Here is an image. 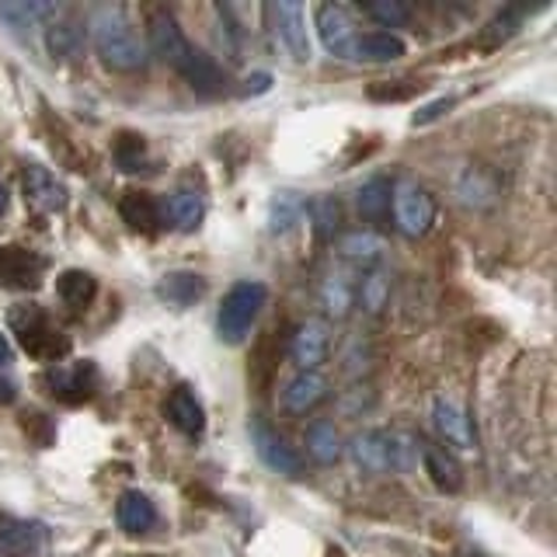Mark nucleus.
I'll use <instances>...</instances> for the list:
<instances>
[{
  "label": "nucleus",
  "mask_w": 557,
  "mask_h": 557,
  "mask_svg": "<svg viewBox=\"0 0 557 557\" xmlns=\"http://www.w3.org/2000/svg\"><path fill=\"white\" fill-rule=\"evenodd\" d=\"M91 42L104 66L119 70V74H133V70L147 66V42L126 17L122 8H101L91 17Z\"/></svg>",
  "instance_id": "1"
},
{
  "label": "nucleus",
  "mask_w": 557,
  "mask_h": 557,
  "mask_svg": "<svg viewBox=\"0 0 557 557\" xmlns=\"http://www.w3.org/2000/svg\"><path fill=\"white\" fill-rule=\"evenodd\" d=\"M348 457L362 474H405L422 457V443L387 429H362L348 443Z\"/></svg>",
  "instance_id": "2"
},
{
  "label": "nucleus",
  "mask_w": 557,
  "mask_h": 557,
  "mask_svg": "<svg viewBox=\"0 0 557 557\" xmlns=\"http://www.w3.org/2000/svg\"><path fill=\"white\" fill-rule=\"evenodd\" d=\"M8 324L22 342V348L39 362H60L70 352V338L63 335L60 327H52L49 313L39 304H17L8 313Z\"/></svg>",
  "instance_id": "3"
},
{
  "label": "nucleus",
  "mask_w": 557,
  "mask_h": 557,
  "mask_svg": "<svg viewBox=\"0 0 557 557\" xmlns=\"http://www.w3.org/2000/svg\"><path fill=\"white\" fill-rule=\"evenodd\" d=\"M265 296H269V289L261 283H255V278H240V283H234L231 289H226L220 313H216L220 342L240 345L244 338H248L261 307H265Z\"/></svg>",
  "instance_id": "4"
},
{
  "label": "nucleus",
  "mask_w": 557,
  "mask_h": 557,
  "mask_svg": "<svg viewBox=\"0 0 557 557\" xmlns=\"http://www.w3.org/2000/svg\"><path fill=\"white\" fill-rule=\"evenodd\" d=\"M391 216H394L397 234L418 240V237H425L435 223V199L418 182L397 178L391 185Z\"/></svg>",
  "instance_id": "5"
},
{
  "label": "nucleus",
  "mask_w": 557,
  "mask_h": 557,
  "mask_svg": "<svg viewBox=\"0 0 557 557\" xmlns=\"http://www.w3.org/2000/svg\"><path fill=\"white\" fill-rule=\"evenodd\" d=\"M251 443H255V453L261 457V463H265L269 470H275V474L283 478H304V457L300 449L289 446V440L278 429H272L265 418L255 414L251 418Z\"/></svg>",
  "instance_id": "6"
},
{
  "label": "nucleus",
  "mask_w": 557,
  "mask_h": 557,
  "mask_svg": "<svg viewBox=\"0 0 557 557\" xmlns=\"http://www.w3.org/2000/svg\"><path fill=\"white\" fill-rule=\"evenodd\" d=\"M42 383L52 397L66 400V405H81V400L95 394L98 370L95 362H52L42 373Z\"/></svg>",
  "instance_id": "7"
},
{
  "label": "nucleus",
  "mask_w": 557,
  "mask_h": 557,
  "mask_svg": "<svg viewBox=\"0 0 557 557\" xmlns=\"http://www.w3.org/2000/svg\"><path fill=\"white\" fill-rule=\"evenodd\" d=\"M147 52H153V57L168 63L171 70H182L191 52H196V46L185 39V32L168 11H157L147 25Z\"/></svg>",
  "instance_id": "8"
},
{
  "label": "nucleus",
  "mask_w": 557,
  "mask_h": 557,
  "mask_svg": "<svg viewBox=\"0 0 557 557\" xmlns=\"http://www.w3.org/2000/svg\"><path fill=\"white\" fill-rule=\"evenodd\" d=\"M265 14L272 17V25L278 32V39L289 49V57L296 63L310 60V35H307V14L296 0H278V4H269Z\"/></svg>",
  "instance_id": "9"
},
{
  "label": "nucleus",
  "mask_w": 557,
  "mask_h": 557,
  "mask_svg": "<svg viewBox=\"0 0 557 557\" xmlns=\"http://www.w3.org/2000/svg\"><path fill=\"white\" fill-rule=\"evenodd\" d=\"M42 272H46L42 255L17 248V244L0 248V286L4 289H35L42 283Z\"/></svg>",
  "instance_id": "10"
},
{
  "label": "nucleus",
  "mask_w": 557,
  "mask_h": 557,
  "mask_svg": "<svg viewBox=\"0 0 557 557\" xmlns=\"http://www.w3.org/2000/svg\"><path fill=\"white\" fill-rule=\"evenodd\" d=\"M22 185H25V202L35 209V213L52 216V213H63V209H66V188L49 168L28 164Z\"/></svg>",
  "instance_id": "11"
},
{
  "label": "nucleus",
  "mask_w": 557,
  "mask_h": 557,
  "mask_svg": "<svg viewBox=\"0 0 557 557\" xmlns=\"http://www.w3.org/2000/svg\"><path fill=\"white\" fill-rule=\"evenodd\" d=\"M318 35L324 49L331 57L338 60H352V46H356V25H352V14H348L342 4H321L318 8Z\"/></svg>",
  "instance_id": "12"
},
{
  "label": "nucleus",
  "mask_w": 557,
  "mask_h": 557,
  "mask_svg": "<svg viewBox=\"0 0 557 557\" xmlns=\"http://www.w3.org/2000/svg\"><path fill=\"white\" fill-rule=\"evenodd\" d=\"M327 348H331L327 324L310 318V321H304L300 327L293 331V338H289V359L296 362V370H300V373H313L327 359Z\"/></svg>",
  "instance_id": "13"
},
{
  "label": "nucleus",
  "mask_w": 557,
  "mask_h": 557,
  "mask_svg": "<svg viewBox=\"0 0 557 557\" xmlns=\"http://www.w3.org/2000/svg\"><path fill=\"white\" fill-rule=\"evenodd\" d=\"M46 547V530L39 522L4 519L0 522V557H39Z\"/></svg>",
  "instance_id": "14"
},
{
  "label": "nucleus",
  "mask_w": 557,
  "mask_h": 557,
  "mask_svg": "<svg viewBox=\"0 0 557 557\" xmlns=\"http://www.w3.org/2000/svg\"><path fill=\"white\" fill-rule=\"evenodd\" d=\"M435 429L446 440V446L460 449V453H474L478 440H474V425H470V418L460 405H453V400H435Z\"/></svg>",
  "instance_id": "15"
},
{
  "label": "nucleus",
  "mask_w": 557,
  "mask_h": 557,
  "mask_svg": "<svg viewBox=\"0 0 557 557\" xmlns=\"http://www.w3.org/2000/svg\"><path fill=\"white\" fill-rule=\"evenodd\" d=\"M457 196L470 209H492L498 202V196H502L495 171L492 168H481V164H470L460 174V182H457Z\"/></svg>",
  "instance_id": "16"
},
{
  "label": "nucleus",
  "mask_w": 557,
  "mask_h": 557,
  "mask_svg": "<svg viewBox=\"0 0 557 557\" xmlns=\"http://www.w3.org/2000/svg\"><path fill=\"white\" fill-rule=\"evenodd\" d=\"M335 251L348 261V265H356L359 272H366V269H380L387 244H383V237L373 234V231H352V234L338 237Z\"/></svg>",
  "instance_id": "17"
},
{
  "label": "nucleus",
  "mask_w": 557,
  "mask_h": 557,
  "mask_svg": "<svg viewBox=\"0 0 557 557\" xmlns=\"http://www.w3.org/2000/svg\"><path fill=\"white\" fill-rule=\"evenodd\" d=\"M327 397V380L313 370V373H296L289 383H286V391H283V408L289 414H307L321 405V400Z\"/></svg>",
  "instance_id": "18"
},
{
  "label": "nucleus",
  "mask_w": 557,
  "mask_h": 557,
  "mask_svg": "<svg viewBox=\"0 0 557 557\" xmlns=\"http://www.w3.org/2000/svg\"><path fill=\"white\" fill-rule=\"evenodd\" d=\"M119 216L139 234H157L164 226L161 202L147 196V191H126V196L119 199Z\"/></svg>",
  "instance_id": "19"
},
{
  "label": "nucleus",
  "mask_w": 557,
  "mask_h": 557,
  "mask_svg": "<svg viewBox=\"0 0 557 557\" xmlns=\"http://www.w3.org/2000/svg\"><path fill=\"white\" fill-rule=\"evenodd\" d=\"M161 213H164V223L171 220L174 231L191 234V231H199V223H202V216H206V206H202V196H199V191L178 188V191H171V196L161 202Z\"/></svg>",
  "instance_id": "20"
},
{
  "label": "nucleus",
  "mask_w": 557,
  "mask_h": 557,
  "mask_svg": "<svg viewBox=\"0 0 557 557\" xmlns=\"http://www.w3.org/2000/svg\"><path fill=\"white\" fill-rule=\"evenodd\" d=\"M422 463H425V474L432 478V484L440 487V492H460L463 487V470L446 446L422 443Z\"/></svg>",
  "instance_id": "21"
},
{
  "label": "nucleus",
  "mask_w": 557,
  "mask_h": 557,
  "mask_svg": "<svg viewBox=\"0 0 557 557\" xmlns=\"http://www.w3.org/2000/svg\"><path fill=\"white\" fill-rule=\"evenodd\" d=\"M168 418L171 425L178 429L182 435H188V440H199L202 429H206V411L199 405V397L191 394L188 387H178L171 397H168Z\"/></svg>",
  "instance_id": "22"
},
{
  "label": "nucleus",
  "mask_w": 557,
  "mask_h": 557,
  "mask_svg": "<svg viewBox=\"0 0 557 557\" xmlns=\"http://www.w3.org/2000/svg\"><path fill=\"white\" fill-rule=\"evenodd\" d=\"M356 202H359V213L366 223L387 226V220H391V182L383 178V174H373L370 182L359 185Z\"/></svg>",
  "instance_id": "23"
},
{
  "label": "nucleus",
  "mask_w": 557,
  "mask_h": 557,
  "mask_svg": "<svg viewBox=\"0 0 557 557\" xmlns=\"http://www.w3.org/2000/svg\"><path fill=\"white\" fill-rule=\"evenodd\" d=\"M400 57H405V42H400L397 35H391V32L356 35L352 60H362V63H394Z\"/></svg>",
  "instance_id": "24"
},
{
  "label": "nucleus",
  "mask_w": 557,
  "mask_h": 557,
  "mask_svg": "<svg viewBox=\"0 0 557 557\" xmlns=\"http://www.w3.org/2000/svg\"><path fill=\"white\" fill-rule=\"evenodd\" d=\"M115 519H119V527L126 533H150L157 527V509H153V502L147 495L126 492L115 505Z\"/></svg>",
  "instance_id": "25"
},
{
  "label": "nucleus",
  "mask_w": 557,
  "mask_h": 557,
  "mask_svg": "<svg viewBox=\"0 0 557 557\" xmlns=\"http://www.w3.org/2000/svg\"><path fill=\"white\" fill-rule=\"evenodd\" d=\"M307 453L318 463H324V467L338 463L345 457V443H342V432L335 429V422H324V418L310 422V429H307Z\"/></svg>",
  "instance_id": "26"
},
{
  "label": "nucleus",
  "mask_w": 557,
  "mask_h": 557,
  "mask_svg": "<svg viewBox=\"0 0 557 557\" xmlns=\"http://www.w3.org/2000/svg\"><path fill=\"white\" fill-rule=\"evenodd\" d=\"M206 293V278L196 272H168L157 286V296L168 300L171 307H191L196 300H202Z\"/></svg>",
  "instance_id": "27"
},
{
  "label": "nucleus",
  "mask_w": 557,
  "mask_h": 557,
  "mask_svg": "<svg viewBox=\"0 0 557 557\" xmlns=\"http://www.w3.org/2000/svg\"><path fill=\"white\" fill-rule=\"evenodd\" d=\"M321 307L327 318H348V310L356 307V278L352 275H345V272H335V275H327L324 278V286H321Z\"/></svg>",
  "instance_id": "28"
},
{
  "label": "nucleus",
  "mask_w": 557,
  "mask_h": 557,
  "mask_svg": "<svg viewBox=\"0 0 557 557\" xmlns=\"http://www.w3.org/2000/svg\"><path fill=\"white\" fill-rule=\"evenodd\" d=\"M391 304V278L383 269H366L356 278V307L366 313H380Z\"/></svg>",
  "instance_id": "29"
},
{
  "label": "nucleus",
  "mask_w": 557,
  "mask_h": 557,
  "mask_svg": "<svg viewBox=\"0 0 557 557\" xmlns=\"http://www.w3.org/2000/svg\"><path fill=\"white\" fill-rule=\"evenodd\" d=\"M307 213V199L296 196V191H275L269 202V231L272 234H286Z\"/></svg>",
  "instance_id": "30"
},
{
  "label": "nucleus",
  "mask_w": 557,
  "mask_h": 557,
  "mask_svg": "<svg viewBox=\"0 0 557 557\" xmlns=\"http://www.w3.org/2000/svg\"><path fill=\"white\" fill-rule=\"evenodd\" d=\"M95 293H98V283H95V275H87L81 269H66L60 278H57V296L70 307V310H84L87 304L95 300Z\"/></svg>",
  "instance_id": "31"
},
{
  "label": "nucleus",
  "mask_w": 557,
  "mask_h": 557,
  "mask_svg": "<svg viewBox=\"0 0 557 557\" xmlns=\"http://www.w3.org/2000/svg\"><path fill=\"white\" fill-rule=\"evenodd\" d=\"M307 216L313 223V234H318V240H335L338 234V220H342V206L338 199L331 196H318L313 202H307Z\"/></svg>",
  "instance_id": "32"
},
{
  "label": "nucleus",
  "mask_w": 557,
  "mask_h": 557,
  "mask_svg": "<svg viewBox=\"0 0 557 557\" xmlns=\"http://www.w3.org/2000/svg\"><path fill=\"white\" fill-rule=\"evenodd\" d=\"M362 11L383 28H405L411 22V8H405L400 0H373V4H366Z\"/></svg>",
  "instance_id": "33"
},
{
  "label": "nucleus",
  "mask_w": 557,
  "mask_h": 557,
  "mask_svg": "<svg viewBox=\"0 0 557 557\" xmlns=\"http://www.w3.org/2000/svg\"><path fill=\"white\" fill-rule=\"evenodd\" d=\"M49 14H52L49 4H0V17L11 22L14 28H32L35 22H42Z\"/></svg>",
  "instance_id": "34"
},
{
  "label": "nucleus",
  "mask_w": 557,
  "mask_h": 557,
  "mask_svg": "<svg viewBox=\"0 0 557 557\" xmlns=\"http://www.w3.org/2000/svg\"><path fill=\"white\" fill-rule=\"evenodd\" d=\"M144 153H147V147H144V139H139V136H122L115 144V161H119L122 171L144 168Z\"/></svg>",
  "instance_id": "35"
},
{
  "label": "nucleus",
  "mask_w": 557,
  "mask_h": 557,
  "mask_svg": "<svg viewBox=\"0 0 557 557\" xmlns=\"http://www.w3.org/2000/svg\"><path fill=\"white\" fill-rule=\"evenodd\" d=\"M81 42V35L74 25H52L49 28V49H52V57H70V52L77 49Z\"/></svg>",
  "instance_id": "36"
},
{
  "label": "nucleus",
  "mask_w": 557,
  "mask_h": 557,
  "mask_svg": "<svg viewBox=\"0 0 557 557\" xmlns=\"http://www.w3.org/2000/svg\"><path fill=\"white\" fill-rule=\"evenodd\" d=\"M516 28H519V14H512V11H502L492 25H487V32H484V42L487 46H498V42H505V39H512L516 35Z\"/></svg>",
  "instance_id": "37"
},
{
  "label": "nucleus",
  "mask_w": 557,
  "mask_h": 557,
  "mask_svg": "<svg viewBox=\"0 0 557 557\" xmlns=\"http://www.w3.org/2000/svg\"><path fill=\"white\" fill-rule=\"evenodd\" d=\"M453 104H457V98H440V101L425 104V109L414 115V126H429V122H435V119H440L443 112H449Z\"/></svg>",
  "instance_id": "38"
},
{
  "label": "nucleus",
  "mask_w": 557,
  "mask_h": 557,
  "mask_svg": "<svg viewBox=\"0 0 557 557\" xmlns=\"http://www.w3.org/2000/svg\"><path fill=\"white\" fill-rule=\"evenodd\" d=\"M370 95L373 98H387V101H400V98L414 95V84L411 87H370Z\"/></svg>",
  "instance_id": "39"
},
{
  "label": "nucleus",
  "mask_w": 557,
  "mask_h": 557,
  "mask_svg": "<svg viewBox=\"0 0 557 557\" xmlns=\"http://www.w3.org/2000/svg\"><path fill=\"white\" fill-rule=\"evenodd\" d=\"M269 84H272L269 74H255V77H248V87H244V95H261V91H269Z\"/></svg>",
  "instance_id": "40"
},
{
  "label": "nucleus",
  "mask_w": 557,
  "mask_h": 557,
  "mask_svg": "<svg viewBox=\"0 0 557 557\" xmlns=\"http://www.w3.org/2000/svg\"><path fill=\"white\" fill-rule=\"evenodd\" d=\"M8 362H11V345L4 335H0V366H8Z\"/></svg>",
  "instance_id": "41"
},
{
  "label": "nucleus",
  "mask_w": 557,
  "mask_h": 557,
  "mask_svg": "<svg viewBox=\"0 0 557 557\" xmlns=\"http://www.w3.org/2000/svg\"><path fill=\"white\" fill-rule=\"evenodd\" d=\"M4 213H8V188L0 185V216H4Z\"/></svg>",
  "instance_id": "42"
}]
</instances>
